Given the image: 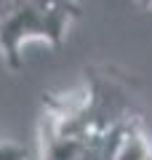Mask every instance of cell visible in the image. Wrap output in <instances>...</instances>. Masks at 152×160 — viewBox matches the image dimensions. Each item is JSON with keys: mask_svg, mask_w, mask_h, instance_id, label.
Wrapping results in <instances>:
<instances>
[{"mask_svg": "<svg viewBox=\"0 0 152 160\" xmlns=\"http://www.w3.org/2000/svg\"><path fill=\"white\" fill-rule=\"evenodd\" d=\"M134 118V91L128 78L109 67H88L83 93L43 96V160H80L99 136Z\"/></svg>", "mask_w": 152, "mask_h": 160, "instance_id": "1", "label": "cell"}, {"mask_svg": "<svg viewBox=\"0 0 152 160\" xmlns=\"http://www.w3.org/2000/svg\"><path fill=\"white\" fill-rule=\"evenodd\" d=\"M75 19H80L78 0H0V53L6 64L13 72L24 67L22 46L29 40L59 48Z\"/></svg>", "mask_w": 152, "mask_h": 160, "instance_id": "2", "label": "cell"}, {"mask_svg": "<svg viewBox=\"0 0 152 160\" xmlns=\"http://www.w3.org/2000/svg\"><path fill=\"white\" fill-rule=\"evenodd\" d=\"M0 160H29V147L16 142H3L0 144Z\"/></svg>", "mask_w": 152, "mask_h": 160, "instance_id": "3", "label": "cell"}, {"mask_svg": "<svg viewBox=\"0 0 152 160\" xmlns=\"http://www.w3.org/2000/svg\"><path fill=\"white\" fill-rule=\"evenodd\" d=\"M139 6H144V8H152V0H136Z\"/></svg>", "mask_w": 152, "mask_h": 160, "instance_id": "4", "label": "cell"}, {"mask_svg": "<svg viewBox=\"0 0 152 160\" xmlns=\"http://www.w3.org/2000/svg\"><path fill=\"white\" fill-rule=\"evenodd\" d=\"M149 160H152V158H149Z\"/></svg>", "mask_w": 152, "mask_h": 160, "instance_id": "5", "label": "cell"}]
</instances>
